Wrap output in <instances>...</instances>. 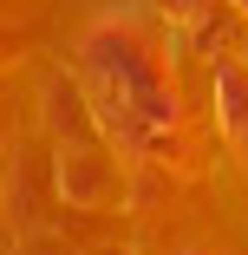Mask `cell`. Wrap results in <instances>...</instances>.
<instances>
[{"instance_id":"6da1fadb","label":"cell","mask_w":248,"mask_h":255,"mask_svg":"<svg viewBox=\"0 0 248 255\" xmlns=\"http://www.w3.org/2000/svg\"><path fill=\"white\" fill-rule=\"evenodd\" d=\"M79 85H85L91 112H98V131L118 150H131V157H157L176 137V98L164 85V59L137 33L131 13H111V20H98L85 33Z\"/></svg>"},{"instance_id":"7a4b0ae2","label":"cell","mask_w":248,"mask_h":255,"mask_svg":"<svg viewBox=\"0 0 248 255\" xmlns=\"http://www.w3.org/2000/svg\"><path fill=\"white\" fill-rule=\"evenodd\" d=\"M59 190H66V203H98V196L111 190V164H105V150H91V144L59 150Z\"/></svg>"},{"instance_id":"3957f363","label":"cell","mask_w":248,"mask_h":255,"mask_svg":"<svg viewBox=\"0 0 248 255\" xmlns=\"http://www.w3.org/2000/svg\"><path fill=\"white\" fill-rule=\"evenodd\" d=\"M216 118H222V131L229 137H242L248 131V72L242 66H216Z\"/></svg>"},{"instance_id":"277c9868","label":"cell","mask_w":248,"mask_h":255,"mask_svg":"<svg viewBox=\"0 0 248 255\" xmlns=\"http://www.w3.org/2000/svg\"><path fill=\"white\" fill-rule=\"evenodd\" d=\"M151 7H157L164 20H176V26H196V20L216 7V0H151Z\"/></svg>"},{"instance_id":"5b68a950","label":"cell","mask_w":248,"mask_h":255,"mask_svg":"<svg viewBox=\"0 0 248 255\" xmlns=\"http://www.w3.org/2000/svg\"><path fill=\"white\" fill-rule=\"evenodd\" d=\"M235 7H242V13H248V0H235Z\"/></svg>"}]
</instances>
